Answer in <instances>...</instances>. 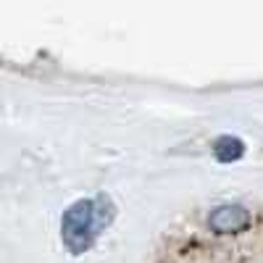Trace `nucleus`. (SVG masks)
<instances>
[{
  "label": "nucleus",
  "mask_w": 263,
  "mask_h": 263,
  "mask_svg": "<svg viewBox=\"0 0 263 263\" xmlns=\"http://www.w3.org/2000/svg\"><path fill=\"white\" fill-rule=\"evenodd\" d=\"M116 208L111 197L98 195V197H82L74 200L61 216V239L69 248L71 255H82L92 248L98 234L114 221Z\"/></svg>",
  "instance_id": "f257e3e1"
},
{
  "label": "nucleus",
  "mask_w": 263,
  "mask_h": 263,
  "mask_svg": "<svg viewBox=\"0 0 263 263\" xmlns=\"http://www.w3.org/2000/svg\"><path fill=\"white\" fill-rule=\"evenodd\" d=\"M213 156L221 161V163H232V161H239L245 156V142L239 137H232V135H224L218 137L216 145H213Z\"/></svg>",
  "instance_id": "7ed1b4c3"
},
{
  "label": "nucleus",
  "mask_w": 263,
  "mask_h": 263,
  "mask_svg": "<svg viewBox=\"0 0 263 263\" xmlns=\"http://www.w3.org/2000/svg\"><path fill=\"white\" fill-rule=\"evenodd\" d=\"M253 224V216L245 205L239 203H227V205H218L211 211L208 216V227L216 234H239L245 232Z\"/></svg>",
  "instance_id": "f03ea898"
}]
</instances>
